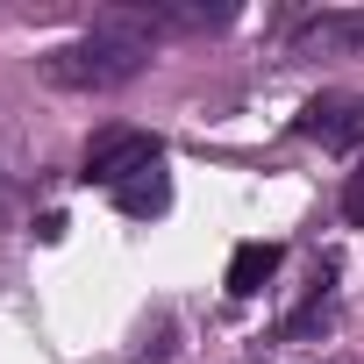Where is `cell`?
<instances>
[{
    "label": "cell",
    "mask_w": 364,
    "mask_h": 364,
    "mask_svg": "<svg viewBox=\"0 0 364 364\" xmlns=\"http://www.w3.org/2000/svg\"><path fill=\"white\" fill-rule=\"evenodd\" d=\"M143 65H150V43H136L122 29H93V36L58 43V50L36 58V72L50 86H65V93H114V86L143 79Z\"/></svg>",
    "instance_id": "obj_1"
},
{
    "label": "cell",
    "mask_w": 364,
    "mask_h": 364,
    "mask_svg": "<svg viewBox=\"0 0 364 364\" xmlns=\"http://www.w3.org/2000/svg\"><path fill=\"white\" fill-rule=\"evenodd\" d=\"M157 157H164V143L150 136V129H100L93 143H86V186H129V178H143V171H157Z\"/></svg>",
    "instance_id": "obj_2"
},
{
    "label": "cell",
    "mask_w": 364,
    "mask_h": 364,
    "mask_svg": "<svg viewBox=\"0 0 364 364\" xmlns=\"http://www.w3.org/2000/svg\"><path fill=\"white\" fill-rule=\"evenodd\" d=\"M236 22V8H208V0H193V8H178V0H129V8H114L107 29L150 43V36H200V29H222Z\"/></svg>",
    "instance_id": "obj_3"
},
{
    "label": "cell",
    "mask_w": 364,
    "mask_h": 364,
    "mask_svg": "<svg viewBox=\"0 0 364 364\" xmlns=\"http://www.w3.org/2000/svg\"><path fill=\"white\" fill-rule=\"evenodd\" d=\"M293 136L321 150H364V93H314L293 114Z\"/></svg>",
    "instance_id": "obj_4"
},
{
    "label": "cell",
    "mask_w": 364,
    "mask_h": 364,
    "mask_svg": "<svg viewBox=\"0 0 364 364\" xmlns=\"http://www.w3.org/2000/svg\"><path fill=\"white\" fill-rule=\"evenodd\" d=\"M293 50H321V58H350L364 50V8H321L293 29Z\"/></svg>",
    "instance_id": "obj_5"
},
{
    "label": "cell",
    "mask_w": 364,
    "mask_h": 364,
    "mask_svg": "<svg viewBox=\"0 0 364 364\" xmlns=\"http://www.w3.org/2000/svg\"><path fill=\"white\" fill-rule=\"evenodd\" d=\"M279 257H286L279 243H243V250L229 257V293H236V300H257V293L272 286V272H279Z\"/></svg>",
    "instance_id": "obj_6"
},
{
    "label": "cell",
    "mask_w": 364,
    "mask_h": 364,
    "mask_svg": "<svg viewBox=\"0 0 364 364\" xmlns=\"http://www.w3.org/2000/svg\"><path fill=\"white\" fill-rule=\"evenodd\" d=\"M114 208H122V215H136V222H143V215H164V208H171L164 171H143V178H129V186L114 193Z\"/></svg>",
    "instance_id": "obj_7"
},
{
    "label": "cell",
    "mask_w": 364,
    "mask_h": 364,
    "mask_svg": "<svg viewBox=\"0 0 364 364\" xmlns=\"http://www.w3.org/2000/svg\"><path fill=\"white\" fill-rule=\"evenodd\" d=\"M343 215H350V222H364V164L350 171V186H343Z\"/></svg>",
    "instance_id": "obj_8"
}]
</instances>
